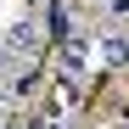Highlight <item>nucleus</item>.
<instances>
[{
  "mask_svg": "<svg viewBox=\"0 0 129 129\" xmlns=\"http://www.w3.org/2000/svg\"><path fill=\"white\" fill-rule=\"evenodd\" d=\"M56 56H62V73H68V79L90 73V39H84V34H73V39H68V45H62Z\"/></svg>",
  "mask_w": 129,
  "mask_h": 129,
  "instance_id": "1",
  "label": "nucleus"
},
{
  "mask_svg": "<svg viewBox=\"0 0 129 129\" xmlns=\"http://www.w3.org/2000/svg\"><path fill=\"white\" fill-rule=\"evenodd\" d=\"M6 45H11V56H34V51H39V28L23 17V23H11V28H6Z\"/></svg>",
  "mask_w": 129,
  "mask_h": 129,
  "instance_id": "2",
  "label": "nucleus"
},
{
  "mask_svg": "<svg viewBox=\"0 0 129 129\" xmlns=\"http://www.w3.org/2000/svg\"><path fill=\"white\" fill-rule=\"evenodd\" d=\"M101 62H107V68H129V39H101Z\"/></svg>",
  "mask_w": 129,
  "mask_h": 129,
  "instance_id": "3",
  "label": "nucleus"
},
{
  "mask_svg": "<svg viewBox=\"0 0 129 129\" xmlns=\"http://www.w3.org/2000/svg\"><path fill=\"white\" fill-rule=\"evenodd\" d=\"M11 62H17V56H11V45H0V79L11 73Z\"/></svg>",
  "mask_w": 129,
  "mask_h": 129,
  "instance_id": "4",
  "label": "nucleus"
},
{
  "mask_svg": "<svg viewBox=\"0 0 129 129\" xmlns=\"http://www.w3.org/2000/svg\"><path fill=\"white\" fill-rule=\"evenodd\" d=\"M112 11H129V0H112Z\"/></svg>",
  "mask_w": 129,
  "mask_h": 129,
  "instance_id": "5",
  "label": "nucleus"
}]
</instances>
